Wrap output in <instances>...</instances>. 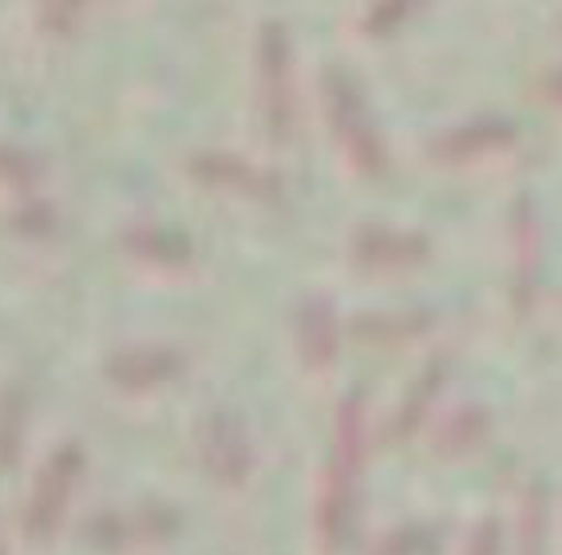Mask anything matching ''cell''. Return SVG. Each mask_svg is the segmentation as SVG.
I'll return each instance as SVG.
<instances>
[{
	"label": "cell",
	"mask_w": 562,
	"mask_h": 555,
	"mask_svg": "<svg viewBox=\"0 0 562 555\" xmlns=\"http://www.w3.org/2000/svg\"><path fill=\"white\" fill-rule=\"evenodd\" d=\"M83 476V448L80 444H60L56 453L44 460V468L36 473V485H32L29 508H24V535L32 544H44L60 532L64 515H68L71 492Z\"/></svg>",
	"instance_id": "obj_1"
},
{
	"label": "cell",
	"mask_w": 562,
	"mask_h": 555,
	"mask_svg": "<svg viewBox=\"0 0 562 555\" xmlns=\"http://www.w3.org/2000/svg\"><path fill=\"white\" fill-rule=\"evenodd\" d=\"M258 84H261V115L266 132L285 140L293 127V68H290V41L278 24L261 32L258 48Z\"/></svg>",
	"instance_id": "obj_2"
},
{
	"label": "cell",
	"mask_w": 562,
	"mask_h": 555,
	"mask_svg": "<svg viewBox=\"0 0 562 555\" xmlns=\"http://www.w3.org/2000/svg\"><path fill=\"white\" fill-rule=\"evenodd\" d=\"M182 369V362L162 349V345H131V349H120L111 354L103 374L115 389L123 393H151V389H162L167 381H175Z\"/></svg>",
	"instance_id": "obj_3"
},
{
	"label": "cell",
	"mask_w": 562,
	"mask_h": 555,
	"mask_svg": "<svg viewBox=\"0 0 562 555\" xmlns=\"http://www.w3.org/2000/svg\"><path fill=\"white\" fill-rule=\"evenodd\" d=\"M325 100H329V120L341 135L345 152L352 155V163H376L381 147H376V135L369 127V115H364L361 100H357V91L341 80V76H329V91H325Z\"/></svg>",
	"instance_id": "obj_4"
},
{
	"label": "cell",
	"mask_w": 562,
	"mask_h": 555,
	"mask_svg": "<svg viewBox=\"0 0 562 555\" xmlns=\"http://www.w3.org/2000/svg\"><path fill=\"white\" fill-rule=\"evenodd\" d=\"M41 163L32 159L29 152H21V147H4L0 143V202H9L12 207H21V202L29 199H41Z\"/></svg>",
	"instance_id": "obj_5"
},
{
	"label": "cell",
	"mask_w": 562,
	"mask_h": 555,
	"mask_svg": "<svg viewBox=\"0 0 562 555\" xmlns=\"http://www.w3.org/2000/svg\"><path fill=\"white\" fill-rule=\"evenodd\" d=\"M191 175L199 182H206V187H222V191H241V195L266 187V179L254 167H246L241 159H231V155H194Z\"/></svg>",
	"instance_id": "obj_6"
},
{
	"label": "cell",
	"mask_w": 562,
	"mask_h": 555,
	"mask_svg": "<svg viewBox=\"0 0 562 555\" xmlns=\"http://www.w3.org/2000/svg\"><path fill=\"white\" fill-rule=\"evenodd\" d=\"M123 243H127V251L135 254L139 263H155V266L187 263V246H182L175 234L159 231V226H131Z\"/></svg>",
	"instance_id": "obj_7"
},
{
	"label": "cell",
	"mask_w": 562,
	"mask_h": 555,
	"mask_svg": "<svg viewBox=\"0 0 562 555\" xmlns=\"http://www.w3.org/2000/svg\"><path fill=\"white\" fill-rule=\"evenodd\" d=\"M24 441V393L4 389L0 393V468H9L21 456Z\"/></svg>",
	"instance_id": "obj_8"
},
{
	"label": "cell",
	"mask_w": 562,
	"mask_h": 555,
	"mask_svg": "<svg viewBox=\"0 0 562 555\" xmlns=\"http://www.w3.org/2000/svg\"><path fill=\"white\" fill-rule=\"evenodd\" d=\"M234 444H238V433H234L226 421H214L211 429H206V436H202V456H206V465H211L222 480H234V473H238L241 448H234Z\"/></svg>",
	"instance_id": "obj_9"
},
{
	"label": "cell",
	"mask_w": 562,
	"mask_h": 555,
	"mask_svg": "<svg viewBox=\"0 0 562 555\" xmlns=\"http://www.w3.org/2000/svg\"><path fill=\"white\" fill-rule=\"evenodd\" d=\"M9 226L21 234V238H48V234L56 231V211H52V202L29 199L9 211Z\"/></svg>",
	"instance_id": "obj_10"
},
{
	"label": "cell",
	"mask_w": 562,
	"mask_h": 555,
	"mask_svg": "<svg viewBox=\"0 0 562 555\" xmlns=\"http://www.w3.org/2000/svg\"><path fill=\"white\" fill-rule=\"evenodd\" d=\"M83 16V0H41V21L52 36H71Z\"/></svg>",
	"instance_id": "obj_11"
},
{
	"label": "cell",
	"mask_w": 562,
	"mask_h": 555,
	"mask_svg": "<svg viewBox=\"0 0 562 555\" xmlns=\"http://www.w3.org/2000/svg\"><path fill=\"white\" fill-rule=\"evenodd\" d=\"M91 540L100 547H120L127 540V524H123L120 515H100L95 524H91Z\"/></svg>",
	"instance_id": "obj_12"
},
{
	"label": "cell",
	"mask_w": 562,
	"mask_h": 555,
	"mask_svg": "<svg viewBox=\"0 0 562 555\" xmlns=\"http://www.w3.org/2000/svg\"><path fill=\"white\" fill-rule=\"evenodd\" d=\"M412 4H420V0H384L381 9H376V16H372V21H376V24H392L404 9H412Z\"/></svg>",
	"instance_id": "obj_13"
}]
</instances>
